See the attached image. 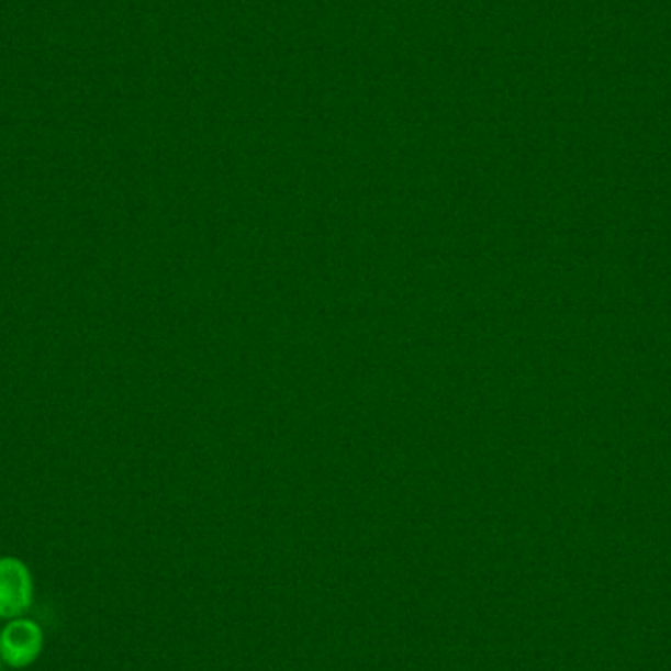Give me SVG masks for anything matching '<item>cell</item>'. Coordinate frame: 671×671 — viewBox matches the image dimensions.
Listing matches in <instances>:
<instances>
[{"mask_svg":"<svg viewBox=\"0 0 671 671\" xmlns=\"http://www.w3.org/2000/svg\"><path fill=\"white\" fill-rule=\"evenodd\" d=\"M32 603V578L26 566L14 558L0 560V616L16 618Z\"/></svg>","mask_w":671,"mask_h":671,"instance_id":"1","label":"cell"},{"mask_svg":"<svg viewBox=\"0 0 671 671\" xmlns=\"http://www.w3.org/2000/svg\"><path fill=\"white\" fill-rule=\"evenodd\" d=\"M42 630L32 620H14L0 633V658L12 668H24L42 652Z\"/></svg>","mask_w":671,"mask_h":671,"instance_id":"2","label":"cell"}]
</instances>
